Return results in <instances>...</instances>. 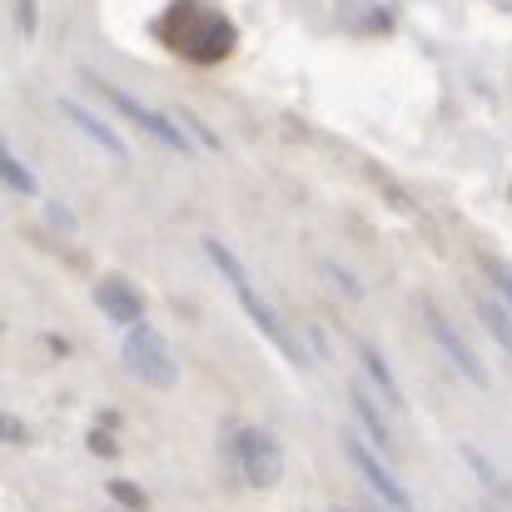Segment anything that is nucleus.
I'll use <instances>...</instances> for the list:
<instances>
[{
	"label": "nucleus",
	"instance_id": "obj_7",
	"mask_svg": "<svg viewBox=\"0 0 512 512\" xmlns=\"http://www.w3.org/2000/svg\"><path fill=\"white\" fill-rule=\"evenodd\" d=\"M343 453H348V463L358 468V478L373 488V498H378V503H388L393 512H413V493H408V488H403V478L378 458V448H373V443H363L358 433H348V438H343Z\"/></svg>",
	"mask_w": 512,
	"mask_h": 512
},
{
	"label": "nucleus",
	"instance_id": "obj_3",
	"mask_svg": "<svg viewBox=\"0 0 512 512\" xmlns=\"http://www.w3.org/2000/svg\"><path fill=\"white\" fill-rule=\"evenodd\" d=\"M224 463L244 488H274L284 478V443L259 423H229L224 428Z\"/></svg>",
	"mask_w": 512,
	"mask_h": 512
},
{
	"label": "nucleus",
	"instance_id": "obj_4",
	"mask_svg": "<svg viewBox=\"0 0 512 512\" xmlns=\"http://www.w3.org/2000/svg\"><path fill=\"white\" fill-rule=\"evenodd\" d=\"M120 363H125L130 378H140V383L155 388V393H170L174 383H179V363H174L170 343H165V334H155L150 324H130V329H125Z\"/></svg>",
	"mask_w": 512,
	"mask_h": 512
},
{
	"label": "nucleus",
	"instance_id": "obj_1",
	"mask_svg": "<svg viewBox=\"0 0 512 512\" xmlns=\"http://www.w3.org/2000/svg\"><path fill=\"white\" fill-rule=\"evenodd\" d=\"M204 259H209V264H214V274L229 284V294L239 299V309L249 314V324H254L264 339L274 343V348H279L294 368H304L309 358H304V348H299V339H294V329L284 324V314L274 309V299L254 284V274L244 269V259H239V254H234L224 239H204Z\"/></svg>",
	"mask_w": 512,
	"mask_h": 512
},
{
	"label": "nucleus",
	"instance_id": "obj_5",
	"mask_svg": "<svg viewBox=\"0 0 512 512\" xmlns=\"http://www.w3.org/2000/svg\"><path fill=\"white\" fill-rule=\"evenodd\" d=\"M85 80H90V85H95V90H100V95H105V100H110V105H115V110L125 115V120H135V125H140L145 135H150V140H160V145H170L174 155H194V145H189V135L179 130V120H170L165 110H150L145 100H135L130 90H115V85H105L100 75H85Z\"/></svg>",
	"mask_w": 512,
	"mask_h": 512
},
{
	"label": "nucleus",
	"instance_id": "obj_10",
	"mask_svg": "<svg viewBox=\"0 0 512 512\" xmlns=\"http://www.w3.org/2000/svg\"><path fill=\"white\" fill-rule=\"evenodd\" d=\"M348 403H353V413H358V423L368 428V443L373 448H393V428H388V418H383V408H378V398L368 393V383H353L348 388Z\"/></svg>",
	"mask_w": 512,
	"mask_h": 512
},
{
	"label": "nucleus",
	"instance_id": "obj_12",
	"mask_svg": "<svg viewBox=\"0 0 512 512\" xmlns=\"http://www.w3.org/2000/svg\"><path fill=\"white\" fill-rule=\"evenodd\" d=\"M0 174H5V189H15L20 199H30V194L40 189V184H35V174L25 170V160H20L15 150H5V155H0Z\"/></svg>",
	"mask_w": 512,
	"mask_h": 512
},
{
	"label": "nucleus",
	"instance_id": "obj_8",
	"mask_svg": "<svg viewBox=\"0 0 512 512\" xmlns=\"http://www.w3.org/2000/svg\"><path fill=\"white\" fill-rule=\"evenodd\" d=\"M95 309H100L110 324H120V329L145 324V314H150L145 294H140L130 279H120V274H110V279H100V284H95Z\"/></svg>",
	"mask_w": 512,
	"mask_h": 512
},
{
	"label": "nucleus",
	"instance_id": "obj_9",
	"mask_svg": "<svg viewBox=\"0 0 512 512\" xmlns=\"http://www.w3.org/2000/svg\"><path fill=\"white\" fill-rule=\"evenodd\" d=\"M60 115H65V120L80 130V135H90V140H95V145H100L110 160H130V145H125V140H120V135H115V130H110V125H105V120L90 110V105H80V100H70V95H65V100H60Z\"/></svg>",
	"mask_w": 512,
	"mask_h": 512
},
{
	"label": "nucleus",
	"instance_id": "obj_16",
	"mask_svg": "<svg viewBox=\"0 0 512 512\" xmlns=\"http://www.w3.org/2000/svg\"><path fill=\"white\" fill-rule=\"evenodd\" d=\"M20 25H25V35L35 30V0H20Z\"/></svg>",
	"mask_w": 512,
	"mask_h": 512
},
{
	"label": "nucleus",
	"instance_id": "obj_11",
	"mask_svg": "<svg viewBox=\"0 0 512 512\" xmlns=\"http://www.w3.org/2000/svg\"><path fill=\"white\" fill-rule=\"evenodd\" d=\"M358 363H363V373H368V388H373L383 403H393V408H398V403H403V393H398V378H393V368L383 363V353H378L373 343H363V348H358Z\"/></svg>",
	"mask_w": 512,
	"mask_h": 512
},
{
	"label": "nucleus",
	"instance_id": "obj_15",
	"mask_svg": "<svg viewBox=\"0 0 512 512\" xmlns=\"http://www.w3.org/2000/svg\"><path fill=\"white\" fill-rule=\"evenodd\" d=\"M110 493H115L120 503H130V508H135V512L145 508V493H140V488H130L125 478H115V483H110Z\"/></svg>",
	"mask_w": 512,
	"mask_h": 512
},
{
	"label": "nucleus",
	"instance_id": "obj_2",
	"mask_svg": "<svg viewBox=\"0 0 512 512\" xmlns=\"http://www.w3.org/2000/svg\"><path fill=\"white\" fill-rule=\"evenodd\" d=\"M160 40H165L170 50H179L184 60H194V65H214V60L229 55L234 25H229L219 10L199 5V0H174L170 15L160 20Z\"/></svg>",
	"mask_w": 512,
	"mask_h": 512
},
{
	"label": "nucleus",
	"instance_id": "obj_13",
	"mask_svg": "<svg viewBox=\"0 0 512 512\" xmlns=\"http://www.w3.org/2000/svg\"><path fill=\"white\" fill-rule=\"evenodd\" d=\"M483 324H488V334L508 348V358H512V309L503 304V299H488L483 304Z\"/></svg>",
	"mask_w": 512,
	"mask_h": 512
},
{
	"label": "nucleus",
	"instance_id": "obj_14",
	"mask_svg": "<svg viewBox=\"0 0 512 512\" xmlns=\"http://www.w3.org/2000/svg\"><path fill=\"white\" fill-rule=\"evenodd\" d=\"M488 274H493V284H498V299L512 309V264H488Z\"/></svg>",
	"mask_w": 512,
	"mask_h": 512
},
{
	"label": "nucleus",
	"instance_id": "obj_6",
	"mask_svg": "<svg viewBox=\"0 0 512 512\" xmlns=\"http://www.w3.org/2000/svg\"><path fill=\"white\" fill-rule=\"evenodd\" d=\"M423 324H428V334H433V343L443 348V358L453 363V373L468 383V388H488V368H483V353L473 348V343L458 334V324L433 304V299H423Z\"/></svg>",
	"mask_w": 512,
	"mask_h": 512
}]
</instances>
